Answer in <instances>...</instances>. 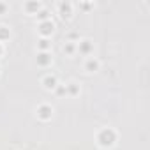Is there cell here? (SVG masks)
Instances as JSON below:
<instances>
[{
  "mask_svg": "<svg viewBox=\"0 0 150 150\" xmlns=\"http://www.w3.org/2000/svg\"><path fill=\"white\" fill-rule=\"evenodd\" d=\"M27 9H39V4H27Z\"/></svg>",
  "mask_w": 150,
  "mask_h": 150,
  "instance_id": "10",
  "label": "cell"
},
{
  "mask_svg": "<svg viewBox=\"0 0 150 150\" xmlns=\"http://www.w3.org/2000/svg\"><path fill=\"white\" fill-rule=\"evenodd\" d=\"M85 67H87V71L94 72V71H97V69H99V62H97L96 58H88V60H87V65H85Z\"/></svg>",
  "mask_w": 150,
  "mask_h": 150,
  "instance_id": "5",
  "label": "cell"
},
{
  "mask_svg": "<svg viewBox=\"0 0 150 150\" xmlns=\"http://www.w3.org/2000/svg\"><path fill=\"white\" fill-rule=\"evenodd\" d=\"M41 48H42V50H46V48H48V41H44V39H42V41H41Z\"/></svg>",
  "mask_w": 150,
  "mask_h": 150,
  "instance_id": "11",
  "label": "cell"
},
{
  "mask_svg": "<svg viewBox=\"0 0 150 150\" xmlns=\"http://www.w3.org/2000/svg\"><path fill=\"white\" fill-rule=\"evenodd\" d=\"M51 113H53V110H51L50 106H46V104H42V106H39V108H37V117H41L42 120L51 118Z\"/></svg>",
  "mask_w": 150,
  "mask_h": 150,
  "instance_id": "2",
  "label": "cell"
},
{
  "mask_svg": "<svg viewBox=\"0 0 150 150\" xmlns=\"http://www.w3.org/2000/svg\"><path fill=\"white\" fill-rule=\"evenodd\" d=\"M115 138H117V134H115L111 129H103V131L97 134V141H99L101 146H111V145L115 143Z\"/></svg>",
  "mask_w": 150,
  "mask_h": 150,
  "instance_id": "1",
  "label": "cell"
},
{
  "mask_svg": "<svg viewBox=\"0 0 150 150\" xmlns=\"http://www.w3.org/2000/svg\"><path fill=\"white\" fill-rule=\"evenodd\" d=\"M2 11H6V4H0V13Z\"/></svg>",
  "mask_w": 150,
  "mask_h": 150,
  "instance_id": "12",
  "label": "cell"
},
{
  "mask_svg": "<svg viewBox=\"0 0 150 150\" xmlns=\"http://www.w3.org/2000/svg\"><path fill=\"white\" fill-rule=\"evenodd\" d=\"M6 27H0V41L2 39H6V37H9V32L7 30H4Z\"/></svg>",
  "mask_w": 150,
  "mask_h": 150,
  "instance_id": "8",
  "label": "cell"
},
{
  "mask_svg": "<svg viewBox=\"0 0 150 150\" xmlns=\"http://www.w3.org/2000/svg\"><path fill=\"white\" fill-rule=\"evenodd\" d=\"M42 83H44V87H46L48 90H51V88L57 87V80H55V76H46V78L42 80Z\"/></svg>",
  "mask_w": 150,
  "mask_h": 150,
  "instance_id": "4",
  "label": "cell"
},
{
  "mask_svg": "<svg viewBox=\"0 0 150 150\" xmlns=\"http://www.w3.org/2000/svg\"><path fill=\"white\" fill-rule=\"evenodd\" d=\"M58 9H60V13H62V16L64 18H67L69 14H71V4H58Z\"/></svg>",
  "mask_w": 150,
  "mask_h": 150,
  "instance_id": "6",
  "label": "cell"
},
{
  "mask_svg": "<svg viewBox=\"0 0 150 150\" xmlns=\"http://www.w3.org/2000/svg\"><path fill=\"white\" fill-rule=\"evenodd\" d=\"M83 42H85V44H83V48H81V50H83V51H88V50H90V48H92V46H90V44H88V42H90V41H83Z\"/></svg>",
  "mask_w": 150,
  "mask_h": 150,
  "instance_id": "9",
  "label": "cell"
},
{
  "mask_svg": "<svg viewBox=\"0 0 150 150\" xmlns=\"http://www.w3.org/2000/svg\"><path fill=\"white\" fill-rule=\"evenodd\" d=\"M0 55H2V46H0Z\"/></svg>",
  "mask_w": 150,
  "mask_h": 150,
  "instance_id": "13",
  "label": "cell"
},
{
  "mask_svg": "<svg viewBox=\"0 0 150 150\" xmlns=\"http://www.w3.org/2000/svg\"><path fill=\"white\" fill-rule=\"evenodd\" d=\"M53 21H44V23H41L39 25V30H41V34L42 35H48V34H51L53 32Z\"/></svg>",
  "mask_w": 150,
  "mask_h": 150,
  "instance_id": "3",
  "label": "cell"
},
{
  "mask_svg": "<svg viewBox=\"0 0 150 150\" xmlns=\"http://www.w3.org/2000/svg\"><path fill=\"white\" fill-rule=\"evenodd\" d=\"M37 60H39V64H41V65H46V64H48L51 58H50V55H48V53H41Z\"/></svg>",
  "mask_w": 150,
  "mask_h": 150,
  "instance_id": "7",
  "label": "cell"
}]
</instances>
